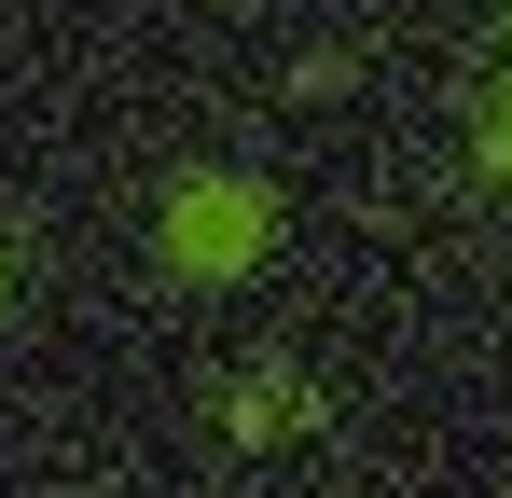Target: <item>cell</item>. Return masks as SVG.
<instances>
[{
    "label": "cell",
    "mask_w": 512,
    "mask_h": 498,
    "mask_svg": "<svg viewBox=\"0 0 512 498\" xmlns=\"http://www.w3.org/2000/svg\"><path fill=\"white\" fill-rule=\"evenodd\" d=\"M263 236H277L263 180H180V194H167V263H180V277H250Z\"/></svg>",
    "instance_id": "1"
},
{
    "label": "cell",
    "mask_w": 512,
    "mask_h": 498,
    "mask_svg": "<svg viewBox=\"0 0 512 498\" xmlns=\"http://www.w3.org/2000/svg\"><path fill=\"white\" fill-rule=\"evenodd\" d=\"M485 166H499V180H512V111H499V125H485Z\"/></svg>",
    "instance_id": "2"
},
{
    "label": "cell",
    "mask_w": 512,
    "mask_h": 498,
    "mask_svg": "<svg viewBox=\"0 0 512 498\" xmlns=\"http://www.w3.org/2000/svg\"><path fill=\"white\" fill-rule=\"evenodd\" d=\"M0 291H14V277H0Z\"/></svg>",
    "instance_id": "3"
}]
</instances>
